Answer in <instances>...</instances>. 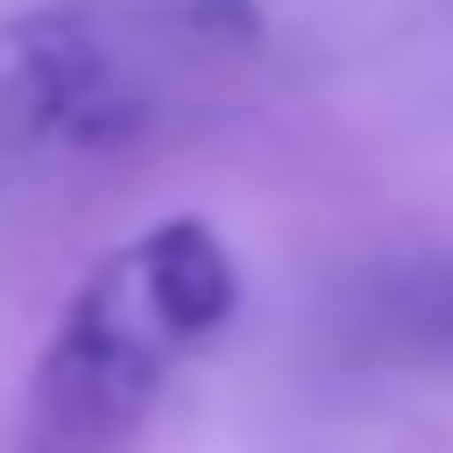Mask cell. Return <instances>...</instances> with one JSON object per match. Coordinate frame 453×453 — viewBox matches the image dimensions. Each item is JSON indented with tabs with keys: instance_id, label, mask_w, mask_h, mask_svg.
Returning a JSON list of instances; mask_svg holds the SVG:
<instances>
[{
	"instance_id": "6da1fadb",
	"label": "cell",
	"mask_w": 453,
	"mask_h": 453,
	"mask_svg": "<svg viewBox=\"0 0 453 453\" xmlns=\"http://www.w3.org/2000/svg\"><path fill=\"white\" fill-rule=\"evenodd\" d=\"M235 252L185 211L101 252L26 370L9 453H134L160 387L235 319Z\"/></svg>"
},
{
	"instance_id": "7a4b0ae2",
	"label": "cell",
	"mask_w": 453,
	"mask_h": 453,
	"mask_svg": "<svg viewBox=\"0 0 453 453\" xmlns=\"http://www.w3.org/2000/svg\"><path fill=\"white\" fill-rule=\"evenodd\" d=\"M143 110V76L110 26L84 9H26L0 17V160L42 143H101L127 134Z\"/></svg>"
},
{
	"instance_id": "3957f363",
	"label": "cell",
	"mask_w": 453,
	"mask_h": 453,
	"mask_svg": "<svg viewBox=\"0 0 453 453\" xmlns=\"http://www.w3.org/2000/svg\"><path fill=\"white\" fill-rule=\"evenodd\" d=\"M353 344L378 361L453 370V260H411V269L370 277V294L353 303Z\"/></svg>"
}]
</instances>
